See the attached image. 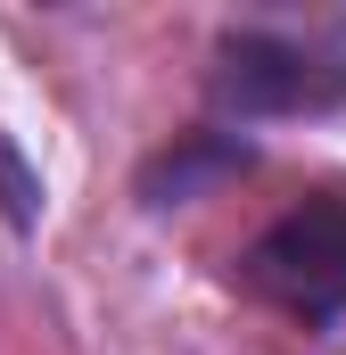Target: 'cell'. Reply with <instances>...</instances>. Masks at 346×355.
<instances>
[{"instance_id":"2","label":"cell","mask_w":346,"mask_h":355,"mask_svg":"<svg viewBox=\"0 0 346 355\" xmlns=\"http://www.w3.org/2000/svg\"><path fill=\"white\" fill-rule=\"evenodd\" d=\"M231 281L313 339L338 331L346 322V174H322L280 215H264L248 248L231 257Z\"/></svg>"},{"instance_id":"1","label":"cell","mask_w":346,"mask_h":355,"mask_svg":"<svg viewBox=\"0 0 346 355\" xmlns=\"http://www.w3.org/2000/svg\"><path fill=\"white\" fill-rule=\"evenodd\" d=\"M198 116L256 141V124L346 107V17H231L206 50Z\"/></svg>"},{"instance_id":"3","label":"cell","mask_w":346,"mask_h":355,"mask_svg":"<svg viewBox=\"0 0 346 355\" xmlns=\"http://www.w3.org/2000/svg\"><path fill=\"white\" fill-rule=\"evenodd\" d=\"M248 166H256V141H239V132H223V124L198 116V124H181L173 141H157L132 166V198H140V215H165V207H190V198L239 182Z\"/></svg>"}]
</instances>
